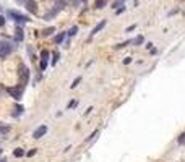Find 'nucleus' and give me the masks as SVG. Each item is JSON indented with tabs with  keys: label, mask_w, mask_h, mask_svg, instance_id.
<instances>
[{
	"label": "nucleus",
	"mask_w": 185,
	"mask_h": 162,
	"mask_svg": "<svg viewBox=\"0 0 185 162\" xmlns=\"http://www.w3.org/2000/svg\"><path fill=\"white\" fill-rule=\"evenodd\" d=\"M7 16L12 18L13 21H17V23H28L29 21V18L26 15H21V13L15 12V10H8V12H7Z\"/></svg>",
	"instance_id": "f257e3e1"
},
{
	"label": "nucleus",
	"mask_w": 185,
	"mask_h": 162,
	"mask_svg": "<svg viewBox=\"0 0 185 162\" xmlns=\"http://www.w3.org/2000/svg\"><path fill=\"white\" fill-rule=\"evenodd\" d=\"M13 47L8 44V42H0V58H5L12 54Z\"/></svg>",
	"instance_id": "f03ea898"
},
{
	"label": "nucleus",
	"mask_w": 185,
	"mask_h": 162,
	"mask_svg": "<svg viewBox=\"0 0 185 162\" xmlns=\"http://www.w3.org/2000/svg\"><path fill=\"white\" fill-rule=\"evenodd\" d=\"M8 91V94H12V97L13 99H17V101H20L21 99V96H23V86H17V88H8L7 89Z\"/></svg>",
	"instance_id": "7ed1b4c3"
},
{
	"label": "nucleus",
	"mask_w": 185,
	"mask_h": 162,
	"mask_svg": "<svg viewBox=\"0 0 185 162\" xmlns=\"http://www.w3.org/2000/svg\"><path fill=\"white\" fill-rule=\"evenodd\" d=\"M20 76H21V83H20V84L25 88V84L28 83V80H29V70L26 68V67H21V70H20Z\"/></svg>",
	"instance_id": "20e7f679"
},
{
	"label": "nucleus",
	"mask_w": 185,
	"mask_h": 162,
	"mask_svg": "<svg viewBox=\"0 0 185 162\" xmlns=\"http://www.w3.org/2000/svg\"><path fill=\"white\" fill-rule=\"evenodd\" d=\"M45 133H47V126H45V125H41V126H37V128L34 130L33 138H34V139H39V138H42Z\"/></svg>",
	"instance_id": "39448f33"
},
{
	"label": "nucleus",
	"mask_w": 185,
	"mask_h": 162,
	"mask_svg": "<svg viewBox=\"0 0 185 162\" xmlns=\"http://www.w3.org/2000/svg\"><path fill=\"white\" fill-rule=\"evenodd\" d=\"M47 63H49V52H47V50H42L41 52V70L42 71L47 68Z\"/></svg>",
	"instance_id": "423d86ee"
},
{
	"label": "nucleus",
	"mask_w": 185,
	"mask_h": 162,
	"mask_svg": "<svg viewBox=\"0 0 185 162\" xmlns=\"http://www.w3.org/2000/svg\"><path fill=\"white\" fill-rule=\"evenodd\" d=\"M106 23H107V21H106V20H102V21H101V23H99V24H98V26H96V28H94V29H93V32H91V36H94V34H98V32H99V31H101V29H102V28H104V26H106Z\"/></svg>",
	"instance_id": "0eeeda50"
},
{
	"label": "nucleus",
	"mask_w": 185,
	"mask_h": 162,
	"mask_svg": "<svg viewBox=\"0 0 185 162\" xmlns=\"http://www.w3.org/2000/svg\"><path fill=\"white\" fill-rule=\"evenodd\" d=\"M17 34H15V41L17 42H20V41H23V37H25V34H23V29H20V28H17Z\"/></svg>",
	"instance_id": "6e6552de"
},
{
	"label": "nucleus",
	"mask_w": 185,
	"mask_h": 162,
	"mask_svg": "<svg viewBox=\"0 0 185 162\" xmlns=\"http://www.w3.org/2000/svg\"><path fill=\"white\" fill-rule=\"evenodd\" d=\"M13 156H15V157H23V156H25V151L21 149V148H17V149L13 151Z\"/></svg>",
	"instance_id": "1a4fd4ad"
},
{
	"label": "nucleus",
	"mask_w": 185,
	"mask_h": 162,
	"mask_svg": "<svg viewBox=\"0 0 185 162\" xmlns=\"http://www.w3.org/2000/svg\"><path fill=\"white\" fill-rule=\"evenodd\" d=\"M28 10H29V12H34V13H36L37 12V5L34 3V2H28Z\"/></svg>",
	"instance_id": "9d476101"
},
{
	"label": "nucleus",
	"mask_w": 185,
	"mask_h": 162,
	"mask_svg": "<svg viewBox=\"0 0 185 162\" xmlns=\"http://www.w3.org/2000/svg\"><path fill=\"white\" fill-rule=\"evenodd\" d=\"M63 39H65V32H60V34H57V36H55V39H54V41H55L57 44H60Z\"/></svg>",
	"instance_id": "9b49d317"
},
{
	"label": "nucleus",
	"mask_w": 185,
	"mask_h": 162,
	"mask_svg": "<svg viewBox=\"0 0 185 162\" xmlns=\"http://www.w3.org/2000/svg\"><path fill=\"white\" fill-rule=\"evenodd\" d=\"M107 5V0H96V8H104Z\"/></svg>",
	"instance_id": "f8f14e48"
},
{
	"label": "nucleus",
	"mask_w": 185,
	"mask_h": 162,
	"mask_svg": "<svg viewBox=\"0 0 185 162\" xmlns=\"http://www.w3.org/2000/svg\"><path fill=\"white\" fill-rule=\"evenodd\" d=\"M10 131V126L7 125H0V135H7Z\"/></svg>",
	"instance_id": "ddd939ff"
},
{
	"label": "nucleus",
	"mask_w": 185,
	"mask_h": 162,
	"mask_svg": "<svg viewBox=\"0 0 185 162\" xmlns=\"http://www.w3.org/2000/svg\"><path fill=\"white\" fill-rule=\"evenodd\" d=\"M57 10H62V8H65V0H57Z\"/></svg>",
	"instance_id": "4468645a"
},
{
	"label": "nucleus",
	"mask_w": 185,
	"mask_h": 162,
	"mask_svg": "<svg viewBox=\"0 0 185 162\" xmlns=\"http://www.w3.org/2000/svg\"><path fill=\"white\" fill-rule=\"evenodd\" d=\"M76 32H78V26H73V28H72L70 31H68V36H75Z\"/></svg>",
	"instance_id": "2eb2a0df"
},
{
	"label": "nucleus",
	"mask_w": 185,
	"mask_h": 162,
	"mask_svg": "<svg viewBox=\"0 0 185 162\" xmlns=\"http://www.w3.org/2000/svg\"><path fill=\"white\" fill-rule=\"evenodd\" d=\"M143 41H144V39H143V36H138L135 41H133V42H135L136 45H140V44H143Z\"/></svg>",
	"instance_id": "dca6fc26"
},
{
	"label": "nucleus",
	"mask_w": 185,
	"mask_h": 162,
	"mask_svg": "<svg viewBox=\"0 0 185 162\" xmlns=\"http://www.w3.org/2000/svg\"><path fill=\"white\" fill-rule=\"evenodd\" d=\"M80 81H81V76H78V78H76V80H75L73 83H72V86H70V88H72V89H73V88H76V86H78V83H80Z\"/></svg>",
	"instance_id": "f3484780"
},
{
	"label": "nucleus",
	"mask_w": 185,
	"mask_h": 162,
	"mask_svg": "<svg viewBox=\"0 0 185 162\" xmlns=\"http://www.w3.org/2000/svg\"><path fill=\"white\" fill-rule=\"evenodd\" d=\"M54 31H55V29H54V28H47V29H45L44 32H42V34H44V36H50V34H52Z\"/></svg>",
	"instance_id": "a211bd4d"
},
{
	"label": "nucleus",
	"mask_w": 185,
	"mask_h": 162,
	"mask_svg": "<svg viewBox=\"0 0 185 162\" xmlns=\"http://www.w3.org/2000/svg\"><path fill=\"white\" fill-rule=\"evenodd\" d=\"M177 143H179V144H184V143H185V133H184V135H180V138L177 139Z\"/></svg>",
	"instance_id": "6ab92c4d"
},
{
	"label": "nucleus",
	"mask_w": 185,
	"mask_h": 162,
	"mask_svg": "<svg viewBox=\"0 0 185 162\" xmlns=\"http://www.w3.org/2000/svg\"><path fill=\"white\" fill-rule=\"evenodd\" d=\"M70 2L73 7H80V3H81V0H70Z\"/></svg>",
	"instance_id": "aec40b11"
},
{
	"label": "nucleus",
	"mask_w": 185,
	"mask_h": 162,
	"mask_svg": "<svg viewBox=\"0 0 185 162\" xmlns=\"http://www.w3.org/2000/svg\"><path fill=\"white\" fill-rule=\"evenodd\" d=\"M96 135H98V130H96V131H93V133H91L89 136H88V141H91V139H93V138H94Z\"/></svg>",
	"instance_id": "412c9836"
},
{
	"label": "nucleus",
	"mask_w": 185,
	"mask_h": 162,
	"mask_svg": "<svg viewBox=\"0 0 185 162\" xmlns=\"http://www.w3.org/2000/svg\"><path fill=\"white\" fill-rule=\"evenodd\" d=\"M57 58H58V54L54 52V60H52V63H57Z\"/></svg>",
	"instance_id": "4be33fe9"
},
{
	"label": "nucleus",
	"mask_w": 185,
	"mask_h": 162,
	"mask_svg": "<svg viewBox=\"0 0 185 162\" xmlns=\"http://www.w3.org/2000/svg\"><path fill=\"white\" fill-rule=\"evenodd\" d=\"M76 104H78V102H76V101H72L70 104H68V109H72V107H75V105H76Z\"/></svg>",
	"instance_id": "5701e85b"
},
{
	"label": "nucleus",
	"mask_w": 185,
	"mask_h": 162,
	"mask_svg": "<svg viewBox=\"0 0 185 162\" xmlns=\"http://www.w3.org/2000/svg\"><path fill=\"white\" fill-rule=\"evenodd\" d=\"M3 24H5V18H3V16H0V28H2Z\"/></svg>",
	"instance_id": "b1692460"
},
{
	"label": "nucleus",
	"mask_w": 185,
	"mask_h": 162,
	"mask_svg": "<svg viewBox=\"0 0 185 162\" xmlns=\"http://www.w3.org/2000/svg\"><path fill=\"white\" fill-rule=\"evenodd\" d=\"M130 62H132V58H130V57H127V58L123 60V63H125V65H128V63H130Z\"/></svg>",
	"instance_id": "393cba45"
},
{
	"label": "nucleus",
	"mask_w": 185,
	"mask_h": 162,
	"mask_svg": "<svg viewBox=\"0 0 185 162\" xmlns=\"http://www.w3.org/2000/svg\"><path fill=\"white\" fill-rule=\"evenodd\" d=\"M34 154H36V149H33V151H29V152H28V156H29V157H31V156H34Z\"/></svg>",
	"instance_id": "a878e982"
},
{
	"label": "nucleus",
	"mask_w": 185,
	"mask_h": 162,
	"mask_svg": "<svg viewBox=\"0 0 185 162\" xmlns=\"http://www.w3.org/2000/svg\"><path fill=\"white\" fill-rule=\"evenodd\" d=\"M0 162H7V161H5V159H0Z\"/></svg>",
	"instance_id": "bb28decb"
},
{
	"label": "nucleus",
	"mask_w": 185,
	"mask_h": 162,
	"mask_svg": "<svg viewBox=\"0 0 185 162\" xmlns=\"http://www.w3.org/2000/svg\"><path fill=\"white\" fill-rule=\"evenodd\" d=\"M0 154H2V149H0Z\"/></svg>",
	"instance_id": "cd10ccee"
}]
</instances>
